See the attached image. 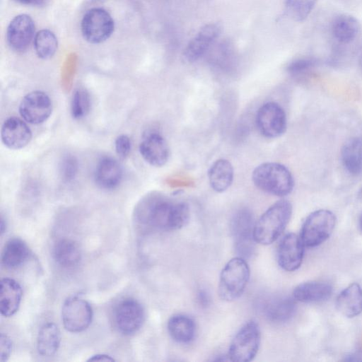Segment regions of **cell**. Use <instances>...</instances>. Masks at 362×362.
<instances>
[{
    "mask_svg": "<svg viewBox=\"0 0 362 362\" xmlns=\"http://www.w3.org/2000/svg\"><path fill=\"white\" fill-rule=\"evenodd\" d=\"M168 330L174 341L180 344H187L193 340L196 327L190 317L176 314L168 320Z\"/></svg>",
    "mask_w": 362,
    "mask_h": 362,
    "instance_id": "26",
    "label": "cell"
},
{
    "mask_svg": "<svg viewBox=\"0 0 362 362\" xmlns=\"http://www.w3.org/2000/svg\"><path fill=\"white\" fill-rule=\"evenodd\" d=\"M359 225H360V228H361V230H362V214H361V216H360V219H359Z\"/></svg>",
    "mask_w": 362,
    "mask_h": 362,
    "instance_id": "42",
    "label": "cell"
},
{
    "mask_svg": "<svg viewBox=\"0 0 362 362\" xmlns=\"http://www.w3.org/2000/svg\"><path fill=\"white\" fill-rule=\"evenodd\" d=\"M254 217L247 208L238 209L233 216L230 230L234 240V247L238 256L247 259L255 250Z\"/></svg>",
    "mask_w": 362,
    "mask_h": 362,
    "instance_id": "7",
    "label": "cell"
},
{
    "mask_svg": "<svg viewBox=\"0 0 362 362\" xmlns=\"http://www.w3.org/2000/svg\"><path fill=\"white\" fill-rule=\"evenodd\" d=\"M95 182L104 189L116 188L122 179V169L119 163L111 157L102 158L94 172Z\"/></svg>",
    "mask_w": 362,
    "mask_h": 362,
    "instance_id": "18",
    "label": "cell"
},
{
    "mask_svg": "<svg viewBox=\"0 0 362 362\" xmlns=\"http://www.w3.org/2000/svg\"><path fill=\"white\" fill-rule=\"evenodd\" d=\"M189 215L187 203L158 192L146 195L135 211V218L140 224L149 229L164 231L182 228L187 223Z\"/></svg>",
    "mask_w": 362,
    "mask_h": 362,
    "instance_id": "1",
    "label": "cell"
},
{
    "mask_svg": "<svg viewBox=\"0 0 362 362\" xmlns=\"http://www.w3.org/2000/svg\"><path fill=\"white\" fill-rule=\"evenodd\" d=\"M12 350V341L10 337L4 334L1 333L0 337V361L1 362L6 361L11 353Z\"/></svg>",
    "mask_w": 362,
    "mask_h": 362,
    "instance_id": "36",
    "label": "cell"
},
{
    "mask_svg": "<svg viewBox=\"0 0 362 362\" xmlns=\"http://www.w3.org/2000/svg\"><path fill=\"white\" fill-rule=\"evenodd\" d=\"M292 214V205L286 199L273 204L259 217L254 226L256 243L267 245L274 242L286 227Z\"/></svg>",
    "mask_w": 362,
    "mask_h": 362,
    "instance_id": "2",
    "label": "cell"
},
{
    "mask_svg": "<svg viewBox=\"0 0 362 362\" xmlns=\"http://www.w3.org/2000/svg\"><path fill=\"white\" fill-rule=\"evenodd\" d=\"M35 34V23L31 17L20 14L10 22L6 32V39L9 46L15 51H25Z\"/></svg>",
    "mask_w": 362,
    "mask_h": 362,
    "instance_id": "13",
    "label": "cell"
},
{
    "mask_svg": "<svg viewBox=\"0 0 362 362\" xmlns=\"http://www.w3.org/2000/svg\"><path fill=\"white\" fill-rule=\"evenodd\" d=\"M221 33V28L216 23L203 26L189 42L183 52L184 59L192 63L202 57L214 43Z\"/></svg>",
    "mask_w": 362,
    "mask_h": 362,
    "instance_id": "16",
    "label": "cell"
},
{
    "mask_svg": "<svg viewBox=\"0 0 362 362\" xmlns=\"http://www.w3.org/2000/svg\"><path fill=\"white\" fill-rule=\"evenodd\" d=\"M199 300L201 303L203 305H206L208 303L209 298L206 293L204 291H200L199 293Z\"/></svg>",
    "mask_w": 362,
    "mask_h": 362,
    "instance_id": "39",
    "label": "cell"
},
{
    "mask_svg": "<svg viewBox=\"0 0 362 362\" xmlns=\"http://www.w3.org/2000/svg\"><path fill=\"white\" fill-rule=\"evenodd\" d=\"M52 253L56 262L65 268L76 266L81 259L78 244L68 238L59 240L54 245Z\"/></svg>",
    "mask_w": 362,
    "mask_h": 362,
    "instance_id": "27",
    "label": "cell"
},
{
    "mask_svg": "<svg viewBox=\"0 0 362 362\" xmlns=\"http://www.w3.org/2000/svg\"><path fill=\"white\" fill-rule=\"evenodd\" d=\"M336 224L335 215L329 210L319 209L305 218L300 238L305 247H314L324 243L332 234Z\"/></svg>",
    "mask_w": 362,
    "mask_h": 362,
    "instance_id": "5",
    "label": "cell"
},
{
    "mask_svg": "<svg viewBox=\"0 0 362 362\" xmlns=\"http://www.w3.org/2000/svg\"><path fill=\"white\" fill-rule=\"evenodd\" d=\"M34 46L37 55L41 59H47L55 54L58 42L52 31L45 29L40 30L35 35Z\"/></svg>",
    "mask_w": 362,
    "mask_h": 362,
    "instance_id": "30",
    "label": "cell"
},
{
    "mask_svg": "<svg viewBox=\"0 0 362 362\" xmlns=\"http://www.w3.org/2000/svg\"><path fill=\"white\" fill-rule=\"evenodd\" d=\"M115 359L106 354H96L88 359V361H114Z\"/></svg>",
    "mask_w": 362,
    "mask_h": 362,
    "instance_id": "37",
    "label": "cell"
},
{
    "mask_svg": "<svg viewBox=\"0 0 362 362\" xmlns=\"http://www.w3.org/2000/svg\"><path fill=\"white\" fill-rule=\"evenodd\" d=\"M30 250L20 238L10 239L5 245L1 255L2 264L8 269H16L29 257Z\"/></svg>",
    "mask_w": 362,
    "mask_h": 362,
    "instance_id": "29",
    "label": "cell"
},
{
    "mask_svg": "<svg viewBox=\"0 0 362 362\" xmlns=\"http://www.w3.org/2000/svg\"><path fill=\"white\" fill-rule=\"evenodd\" d=\"M22 289L19 284L10 278L1 281L0 310L4 317L14 315L21 303Z\"/></svg>",
    "mask_w": 362,
    "mask_h": 362,
    "instance_id": "23",
    "label": "cell"
},
{
    "mask_svg": "<svg viewBox=\"0 0 362 362\" xmlns=\"http://www.w3.org/2000/svg\"><path fill=\"white\" fill-rule=\"evenodd\" d=\"M90 108V98L85 89L79 88L75 90L73 94L71 112L75 119L84 117Z\"/></svg>",
    "mask_w": 362,
    "mask_h": 362,
    "instance_id": "32",
    "label": "cell"
},
{
    "mask_svg": "<svg viewBox=\"0 0 362 362\" xmlns=\"http://www.w3.org/2000/svg\"><path fill=\"white\" fill-rule=\"evenodd\" d=\"M358 66L359 69L362 73V49H361L359 54H358Z\"/></svg>",
    "mask_w": 362,
    "mask_h": 362,
    "instance_id": "41",
    "label": "cell"
},
{
    "mask_svg": "<svg viewBox=\"0 0 362 362\" xmlns=\"http://www.w3.org/2000/svg\"><path fill=\"white\" fill-rule=\"evenodd\" d=\"M78 171V161L75 156L66 155L60 163L59 172L64 181L69 182L74 179Z\"/></svg>",
    "mask_w": 362,
    "mask_h": 362,
    "instance_id": "34",
    "label": "cell"
},
{
    "mask_svg": "<svg viewBox=\"0 0 362 362\" xmlns=\"http://www.w3.org/2000/svg\"><path fill=\"white\" fill-rule=\"evenodd\" d=\"M93 319L90 303L79 296L68 297L62 308V320L64 328L72 333L86 329Z\"/></svg>",
    "mask_w": 362,
    "mask_h": 362,
    "instance_id": "9",
    "label": "cell"
},
{
    "mask_svg": "<svg viewBox=\"0 0 362 362\" xmlns=\"http://www.w3.org/2000/svg\"><path fill=\"white\" fill-rule=\"evenodd\" d=\"M255 122L260 134L269 139L281 136L287 128L284 110L275 102L266 103L258 109Z\"/></svg>",
    "mask_w": 362,
    "mask_h": 362,
    "instance_id": "10",
    "label": "cell"
},
{
    "mask_svg": "<svg viewBox=\"0 0 362 362\" xmlns=\"http://www.w3.org/2000/svg\"><path fill=\"white\" fill-rule=\"evenodd\" d=\"M332 286L324 281H307L298 284L293 291V298L302 303H316L331 296Z\"/></svg>",
    "mask_w": 362,
    "mask_h": 362,
    "instance_id": "21",
    "label": "cell"
},
{
    "mask_svg": "<svg viewBox=\"0 0 362 362\" xmlns=\"http://www.w3.org/2000/svg\"><path fill=\"white\" fill-rule=\"evenodd\" d=\"M1 138L7 148L18 150L29 144L32 139V132L23 120L11 117L1 126Z\"/></svg>",
    "mask_w": 362,
    "mask_h": 362,
    "instance_id": "17",
    "label": "cell"
},
{
    "mask_svg": "<svg viewBox=\"0 0 362 362\" xmlns=\"http://www.w3.org/2000/svg\"><path fill=\"white\" fill-rule=\"evenodd\" d=\"M52 103L48 95L35 90L28 93L21 101L19 112L25 121L32 124L45 122L51 115Z\"/></svg>",
    "mask_w": 362,
    "mask_h": 362,
    "instance_id": "11",
    "label": "cell"
},
{
    "mask_svg": "<svg viewBox=\"0 0 362 362\" xmlns=\"http://www.w3.org/2000/svg\"><path fill=\"white\" fill-rule=\"evenodd\" d=\"M360 23L354 16L342 13L333 19L331 33L338 45H345L355 40L360 32Z\"/></svg>",
    "mask_w": 362,
    "mask_h": 362,
    "instance_id": "19",
    "label": "cell"
},
{
    "mask_svg": "<svg viewBox=\"0 0 362 362\" xmlns=\"http://www.w3.org/2000/svg\"><path fill=\"white\" fill-rule=\"evenodd\" d=\"M317 0H286L287 15L293 21H304L313 11Z\"/></svg>",
    "mask_w": 362,
    "mask_h": 362,
    "instance_id": "31",
    "label": "cell"
},
{
    "mask_svg": "<svg viewBox=\"0 0 362 362\" xmlns=\"http://www.w3.org/2000/svg\"><path fill=\"white\" fill-rule=\"evenodd\" d=\"M115 28L110 14L102 8H93L86 11L81 21V32L84 39L93 44L107 40Z\"/></svg>",
    "mask_w": 362,
    "mask_h": 362,
    "instance_id": "8",
    "label": "cell"
},
{
    "mask_svg": "<svg viewBox=\"0 0 362 362\" xmlns=\"http://www.w3.org/2000/svg\"><path fill=\"white\" fill-rule=\"evenodd\" d=\"M144 310L136 300L128 298L122 300L115 312V322L120 332L125 335L136 333L144 321Z\"/></svg>",
    "mask_w": 362,
    "mask_h": 362,
    "instance_id": "12",
    "label": "cell"
},
{
    "mask_svg": "<svg viewBox=\"0 0 362 362\" xmlns=\"http://www.w3.org/2000/svg\"><path fill=\"white\" fill-rule=\"evenodd\" d=\"M254 185L260 190L283 197L289 194L294 187L290 170L283 164L267 162L257 166L252 174Z\"/></svg>",
    "mask_w": 362,
    "mask_h": 362,
    "instance_id": "3",
    "label": "cell"
},
{
    "mask_svg": "<svg viewBox=\"0 0 362 362\" xmlns=\"http://www.w3.org/2000/svg\"><path fill=\"white\" fill-rule=\"evenodd\" d=\"M295 300L293 298L285 296L272 298L263 305V313L272 322H286L295 313Z\"/></svg>",
    "mask_w": 362,
    "mask_h": 362,
    "instance_id": "25",
    "label": "cell"
},
{
    "mask_svg": "<svg viewBox=\"0 0 362 362\" xmlns=\"http://www.w3.org/2000/svg\"><path fill=\"white\" fill-rule=\"evenodd\" d=\"M6 230V223L3 216L1 218V234L3 235Z\"/></svg>",
    "mask_w": 362,
    "mask_h": 362,
    "instance_id": "40",
    "label": "cell"
},
{
    "mask_svg": "<svg viewBox=\"0 0 362 362\" xmlns=\"http://www.w3.org/2000/svg\"><path fill=\"white\" fill-rule=\"evenodd\" d=\"M16 1L25 4V5H33V6H41L43 5L46 0H15Z\"/></svg>",
    "mask_w": 362,
    "mask_h": 362,
    "instance_id": "38",
    "label": "cell"
},
{
    "mask_svg": "<svg viewBox=\"0 0 362 362\" xmlns=\"http://www.w3.org/2000/svg\"><path fill=\"white\" fill-rule=\"evenodd\" d=\"M115 146L118 156L124 159L129 156L131 151L130 139L127 135H119L115 140Z\"/></svg>",
    "mask_w": 362,
    "mask_h": 362,
    "instance_id": "35",
    "label": "cell"
},
{
    "mask_svg": "<svg viewBox=\"0 0 362 362\" xmlns=\"http://www.w3.org/2000/svg\"><path fill=\"white\" fill-rule=\"evenodd\" d=\"M143 158L151 165L161 167L168 160L170 148L165 138L158 132L146 133L139 145Z\"/></svg>",
    "mask_w": 362,
    "mask_h": 362,
    "instance_id": "14",
    "label": "cell"
},
{
    "mask_svg": "<svg viewBox=\"0 0 362 362\" xmlns=\"http://www.w3.org/2000/svg\"><path fill=\"white\" fill-rule=\"evenodd\" d=\"M61 341L58 327L54 322L44 324L39 330L37 349L43 356H52L57 351Z\"/></svg>",
    "mask_w": 362,
    "mask_h": 362,
    "instance_id": "28",
    "label": "cell"
},
{
    "mask_svg": "<svg viewBox=\"0 0 362 362\" xmlns=\"http://www.w3.org/2000/svg\"><path fill=\"white\" fill-rule=\"evenodd\" d=\"M304 247L300 236L292 233L286 234L278 247L277 258L279 266L287 272L298 269L303 262Z\"/></svg>",
    "mask_w": 362,
    "mask_h": 362,
    "instance_id": "15",
    "label": "cell"
},
{
    "mask_svg": "<svg viewBox=\"0 0 362 362\" xmlns=\"http://www.w3.org/2000/svg\"><path fill=\"white\" fill-rule=\"evenodd\" d=\"M341 161L344 169L351 175L362 174V136L348 139L342 146Z\"/></svg>",
    "mask_w": 362,
    "mask_h": 362,
    "instance_id": "22",
    "label": "cell"
},
{
    "mask_svg": "<svg viewBox=\"0 0 362 362\" xmlns=\"http://www.w3.org/2000/svg\"><path fill=\"white\" fill-rule=\"evenodd\" d=\"M261 340L258 324L247 322L236 333L228 350V360L234 362H249L257 355Z\"/></svg>",
    "mask_w": 362,
    "mask_h": 362,
    "instance_id": "6",
    "label": "cell"
},
{
    "mask_svg": "<svg viewBox=\"0 0 362 362\" xmlns=\"http://www.w3.org/2000/svg\"><path fill=\"white\" fill-rule=\"evenodd\" d=\"M317 64V60L313 57H300L291 62L286 70L292 77L300 78L311 71Z\"/></svg>",
    "mask_w": 362,
    "mask_h": 362,
    "instance_id": "33",
    "label": "cell"
},
{
    "mask_svg": "<svg viewBox=\"0 0 362 362\" xmlns=\"http://www.w3.org/2000/svg\"><path fill=\"white\" fill-rule=\"evenodd\" d=\"M336 307L344 316L352 318L362 313V288L353 283L338 295Z\"/></svg>",
    "mask_w": 362,
    "mask_h": 362,
    "instance_id": "20",
    "label": "cell"
},
{
    "mask_svg": "<svg viewBox=\"0 0 362 362\" xmlns=\"http://www.w3.org/2000/svg\"><path fill=\"white\" fill-rule=\"evenodd\" d=\"M234 170L231 163L223 158L218 159L211 165L208 178L211 187L216 192H223L233 183Z\"/></svg>",
    "mask_w": 362,
    "mask_h": 362,
    "instance_id": "24",
    "label": "cell"
},
{
    "mask_svg": "<svg viewBox=\"0 0 362 362\" xmlns=\"http://www.w3.org/2000/svg\"><path fill=\"white\" fill-rule=\"evenodd\" d=\"M250 274V268L245 259L238 256L230 259L220 274V298L226 301H233L240 297L247 284Z\"/></svg>",
    "mask_w": 362,
    "mask_h": 362,
    "instance_id": "4",
    "label": "cell"
}]
</instances>
